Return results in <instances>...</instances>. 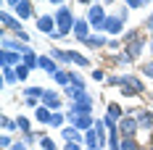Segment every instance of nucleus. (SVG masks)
Here are the masks:
<instances>
[{
	"label": "nucleus",
	"instance_id": "nucleus-1",
	"mask_svg": "<svg viewBox=\"0 0 153 150\" xmlns=\"http://www.w3.org/2000/svg\"><path fill=\"white\" fill-rule=\"evenodd\" d=\"M56 24H58V32H61L63 37H66L69 32H74L76 18L71 16V8H69L66 3H61V5H58V11H56Z\"/></svg>",
	"mask_w": 153,
	"mask_h": 150
},
{
	"label": "nucleus",
	"instance_id": "nucleus-2",
	"mask_svg": "<svg viewBox=\"0 0 153 150\" xmlns=\"http://www.w3.org/2000/svg\"><path fill=\"white\" fill-rule=\"evenodd\" d=\"M106 18H108V13L103 11V5H100V3H92L90 11H87V21H90L92 32L103 34V24H106Z\"/></svg>",
	"mask_w": 153,
	"mask_h": 150
},
{
	"label": "nucleus",
	"instance_id": "nucleus-3",
	"mask_svg": "<svg viewBox=\"0 0 153 150\" xmlns=\"http://www.w3.org/2000/svg\"><path fill=\"white\" fill-rule=\"evenodd\" d=\"M122 95H127V98H132V95H140V92H145V84H143V79L135 74H124L122 76Z\"/></svg>",
	"mask_w": 153,
	"mask_h": 150
},
{
	"label": "nucleus",
	"instance_id": "nucleus-4",
	"mask_svg": "<svg viewBox=\"0 0 153 150\" xmlns=\"http://www.w3.org/2000/svg\"><path fill=\"white\" fill-rule=\"evenodd\" d=\"M8 8H13V13L19 21H24V18H29V16H34V8H32L29 0H8L5 3Z\"/></svg>",
	"mask_w": 153,
	"mask_h": 150
},
{
	"label": "nucleus",
	"instance_id": "nucleus-5",
	"mask_svg": "<svg viewBox=\"0 0 153 150\" xmlns=\"http://www.w3.org/2000/svg\"><path fill=\"white\" fill-rule=\"evenodd\" d=\"M124 24H127V18H122L119 13H111L106 18V24H103V34H124Z\"/></svg>",
	"mask_w": 153,
	"mask_h": 150
},
{
	"label": "nucleus",
	"instance_id": "nucleus-6",
	"mask_svg": "<svg viewBox=\"0 0 153 150\" xmlns=\"http://www.w3.org/2000/svg\"><path fill=\"white\" fill-rule=\"evenodd\" d=\"M127 116H135L140 124V129H148L153 132V111H143V108H129L127 111Z\"/></svg>",
	"mask_w": 153,
	"mask_h": 150
},
{
	"label": "nucleus",
	"instance_id": "nucleus-7",
	"mask_svg": "<svg viewBox=\"0 0 153 150\" xmlns=\"http://www.w3.org/2000/svg\"><path fill=\"white\" fill-rule=\"evenodd\" d=\"M140 132V124L135 116H124L122 121H119V134L122 137H135Z\"/></svg>",
	"mask_w": 153,
	"mask_h": 150
},
{
	"label": "nucleus",
	"instance_id": "nucleus-8",
	"mask_svg": "<svg viewBox=\"0 0 153 150\" xmlns=\"http://www.w3.org/2000/svg\"><path fill=\"white\" fill-rule=\"evenodd\" d=\"M21 61H24L21 53H13V50H3L0 53V66L3 69H16V66H21Z\"/></svg>",
	"mask_w": 153,
	"mask_h": 150
},
{
	"label": "nucleus",
	"instance_id": "nucleus-9",
	"mask_svg": "<svg viewBox=\"0 0 153 150\" xmlns=\"http://www.w3.org/2000/svg\"><path fill=\"white\" fill-rule=\"evenodd\" d=\"M37 29L42 32V34H53V32H58V24H56V16H40L37 18Z\"/></svg>",
	"mask_w": 153,
	"mask_h": 150
},
{
	"label": "nucleus",
	"instance_id": "nucleus-10",
	"mask_svg": "<svg viewBox=\"0 0 153 150\" xmlns=\"http://www.w3.org/2000/svg\"><path fill=\"white\" fill-rule=\"evenodd\" d=\"M90 21H87V18H76V24H74V32H71V34H74L76 40H79V42H85V40H87V37H90Z\"/></svg>",
	"mask_w": 153,
	"mask_h": 150
},
{
	"label": "nucleus",
	"instance_id": "nucleus-11",
	"mask_svg": "<svg viewBox=\"0 0 153 150\" xmlns=\"http://www.w3.org/2000/svg\"><path fill=\"white\" fill-rule=\"evenodd\" d=\"M0 24H3V29H11L13 34H16V32H21V21H19L16 16H11L8 11L0 13Z\"/></svg>",
	"mask_w": 153,
	"mask_h": 150
},
{
	"label": "nucleus",
	"instance_id": "nucleus-12",
	"mask_svg": "<svg viewBox=\"0 0 153 150\" xmlns=\"http://www.w3.org/2000/svg\"><path fill=\"white\" fill-rule=\"evenodd\" d=\"M42 105L50 108V111H58V108H61V95H58L56 90H45V95H42Z\"/></svg>",
	"mask_w": 153,
	"mask_h": 150
},
{
	"label": "nucleus",
	"instance_id": "nucleus-13",
	"mask_svg": "<svg viewBox=\"0 0 153 150\" xmlns=\"http://www.w3.org/2000/svg\"><path fill=\"white\" fill-rule=\"evenodd\" d=\"M71 126H76V129H79V132H90L92 126H95V119H92V116H71Z\"/></svg>",
	"mask_w": 153,
	"mask_h": 150
},
{
	"label": "nucleus",
	"instance_id": "nucleus-14",
	"mask_svg": "<svg viewBox=\"0 0 153 150\" xmlns=\"http://www.w3.org/2000/svg\"><path fill=\"white\" fill-rule=\"evenodd\" d=\"M61 134H63V140H66V142H79V145L85 142V134H82L76 126H71V124H69V126H63Z\"/></svg>",
	"mask_w": 153,
	"mask_h": 150
},
{
	"label": "nucleus",
	"instance_id": "nucleus-15",
	"mask_svg": "<svg viewBox=\"0 0 153 150\" xmlns=\"http://www.w3.org/2000/svg\"><path fill=\"white\" fill-rule=\"evenodd\" d=\"M82 45H85V47H92V50H100V47H108V40H106V34H90Z\"/></svg>",
	"mask_w": 153,
	"mask_h": 150
},
{
	"label": "nucleus",
	"instance_id": "nucleus-16",
	"mask_svg": "<svg viewBox=\"0 0 153 150\" xmlns=\"http://www.w3.org/2000/svg\"><path fill=\"white\" fill-rule=\"evenodd\" d=\"M53 113H56V111H50V108H45V105H40V108L34 111V119H37V124H42V126H50Z\"/></svg>",
	"mask_w": 153,
	"mask_h": 150
},
{
	"label": "nucleus",
	"instance_id": "nucleus-17",
	"mask_svg": "<svg viewBox=\"0 0 153 150\" xmlns=\"http://www.w3.org/2000/svg\"><path fill=\"white\" fill-rule=\"evenodd\" d=\"M124 47H127L129 58H132V61H137L140 55H143V47H145V37H140V40H135V42H129V45H124Z\"/></svg>",
	"mask_w": 153,
	"mask_h": 150
},
{
	"label": "nucleus",
	"instance_id": "nucleus-18",
	"mask_svg": "<svg viewBox=\"0 0 153 150\" xmlns=\"http://www.w3.org/2000/svg\"><path fill=\"white\" fill-rule=\"evenodd\" d=\"M40 69H42V71H48L50 76L61 71V69H58V63H56V61L50 58V55H40Z\"/></svg>",
	"mask_w": 153,
	"mask_h": 150
},
{
	"label": "nucleus",
	"instance_id": "nucleus-19",
	"mask_svg": "<svg viewBox=\"0 0 153 150\" xmlns=\"http://www.w3.org/2000/svg\"><path fill=\"white\" fill-rule=\"evenodd\" d=\"M85 145H87V150H100V137H98L95 129L85 132Z\"/></svg>",
	"mask_w": 153,
	"mask_h": 150
},
{
	"label": "nucleus",
	"instance_id": "nucleus-20",
	"mask_svg": "<svg viewBox=\"0 0 153 150\" xmlns=\"http://www.w3.org/2000/svg\"><path fill=\"white\" fill-rule=\"evenodd\" d=\"M48 55L56 61V63H58V61H61V63H71V55H69L66 50H61V47H50V53H48Z\"/></svg>",
	"mask_w": 153,
	"mask_h": 150
},
{
	"label": "nucleus",
	"instance_id": "nucleus-21",
	"mask_svg": "<svg viewBox=\"0 0 153 150\" xmlns=\"http://www.w3.org/2000/svg\"><path fill=\"white\" fill-rule=\"evenodd\" d=\"M106 116H111V119H116V121H122L124 116H127V111H122V105L119 103H108V113Z\"/></svg>",
	"mask_w": 153,
	"mask_h": 150
},
{
	"label": "nucleus",
	"instance_id": "nucleus-22",
	"mask_svg": "<svg viewBox=\"0 0 153 150\" xmlns=\"http://www.w3.org/2000/svg\"><path fill=\"white\" fill-rule=\"evenodd\" d=\"M24 98H34V100H42V95H45V87H37V84H34V87H24Z\"/></svg>",
	"mask_w": 153,
	"mask_h": 150
},
{
	"label": "nucleus",
	"instance_id": "nucleus-23",
	"mask_svg": "<svg viewBox=\"0 0 153 150\" xmlns=\"http://www.w3.org/2000/svg\"><path fill=\"white\" fill-rule=\"evenodd\" d=\"M69 55H71V63L82 66V69H90V58H85L82 53H76V50H69Z\"/></svg>",
	"mask_w": 153,
	"mask_h": 150
},
{
	"label": "nucleus",
	"instance_id": "nucleus-24",
	"mask_svg": "<svg viewBox=\"0 0 153 150\" xmlns=\"http://www.w3.org/2000/svg\"><path fill=\"white\" fill-rule=\"evenodd\" d=\"M53 79H56V82H58V84H61L63 90H66V87H69V84H71V76H69V71H58V74H53Z\"/></svg>",
	"mask_w": 153,
	"mask_h": 150
},
{
	"label": "nucleus",
	"instance_id": "nucleus-25",
	"mask_svg": "<svg viewBox=\"0 0 153 150\" xmlns=\"http://www.w3.org/2000/svg\"><path fill=\"white\" fill-rule=\"evenodd\" d=\"M122 150H140V142L135 137H122Z\"/></svg>",
	"mask_w": 153,
	"mask_h": 150
},
{
	"label": "nucleus",
	"instance_id": "nucleus-26",
	"mask_svg": "<svg viewBox=\"0 0 153 150\" xmlns=\"http://www.w3.org/2000/svg\"><path fill=\"white\" fill-rule=\"evenodd\" d=\"M143 34H140V29H129V32H124L122 34V40H124V45H129V42H135V40H140Z\"/></svg>",
	"mask_w": 153,
	"mask_h": 150
},
{
	"label": "nucleus",
	"instance_id": "nucleus-27",
	"mask_svg": "<svg viewBox=\"0 0 153 150\" xmlns=\"http://www.w3.org/2000/svg\"><path fill=\"white\" fill-rule=\"evenodd\" d=\"M3 82H5V84H19V79H16V69H3Z\"/></svg>",
	"mask_w": 153,
	"mask_h": 150
},
{
	"label": "nucleus",
	"instance_id": "nucleus-28",
	"mask_svg": "<svg viewBox=\"0 0 153 150\" xmlns=\"http://www.w3.org/2000/svg\"><path fill=\"white\" fill-rule=\"evenodd\" d=\"M0 126H3V132H13V129H19L11 116H3V119H0Z\"/></svg>",
	"mask_w": 153,
	"mask_h": 150
},
{
	"label": "nucleus",
	"instance_id": "nucleus-29",
	"mask_svg": "<svg viewBox=\"0 0 153 150\" xmlns=\"http://www.w3.org/2000/svg\"><path fill=\"white\" fill-rule=\"evenodd\" d=\"M69 76H71V84H74V87L85 90V76L79 74V71H69Z\"/></svg>",
	"mask_w": 153,
	"mask_h": 150
},
{
	"label": "nucleus",
	"instance_id": "nucleus-30",
	"mask_svg": "<svg viewBox=\"0 0 153 150\" xmlns=\"http://www.w3.org/2000/svg\"><path fill=\"white\" fill-rule=\"evenodd\" d=\"M63 121H66V113L56 111V113H53V121H50V126H53V129H58V126H61V129H63Z\"/></svg>",
	"mask_w": 153,
	"mask_h": 150
},
{
	"label": "nucleus",
	"instance_id": "nucleus-31",
	"mask_svg": "<svg viewBox=\"0 0 153 150\" xmlns=\"http://www.w3.org/2000/svg\"><path fill=\"white\" fill-rule=\"evenodd\" d=\"M114 63H116V66H127V63H132V58H129V53L124 50V53H116V55H114Z\"/></svg>",
	"mask_w": 153,
	"mask_h": 150
},
{
	"label": "nucleus",
	"instance_id": "nucleus-32",
	"mask_svg": "<svg viewBox=\"0 0 153 150\" xmlns=\"http://www.w3.org/2000/svg\"><path fill=\"white\" fill-rule=\"evenodd\" d=\"M16 126H19L24 134H27V132H32V124H29V119H27V116H19V119H16Z\"/></svg>",
	"mask_w": 153,
	"mask_h": 150
},
{
	"label": "nucleus",
	"instance_id": "nucleus-33",
	"mask_svg": "<svg viewBox=\"0 0 153 150\" xmlns=\"http://www.w3.org/2000/svg\"><path fill=\"white\" fill-rule=\"evenodd\" d=\"M27 76H29V69H27L24 63H21V66H16V79H19V82H24Z\"/></svg>",
	"mask_w": 153,
	"mask_h": 150
},
{
	"label": "nucleus",
	"instance_id": "nucleus-34",
	"mask_svg": "<svg viewBox=\"0 0 153 150\" xmlns=\"http://www.w3.org/2000/svg\"><path fill=\"white\" fill-rule=\"evenodd\" d=\"M40 148L42 150H56V142H53L50 137H40Z\"/></svg>",
	"mask_w": 153,
	"mask_h": 150
},
{
	"label": "nucleus",
	"instance_id": "nucleus-35",
	"mask_svg": "<svg viewBox=\"0 0 153 150\" xmlns=\"http://www.w3.org/2000/svg\"><path fill=\"white\" fill-rule=\"evenodd\" d=\"M140 71L148 76V79H153V61H145V63L140 66Z\"/></svg>",
	"mask_w": 153,
	"mask_h": 150
},
{
	"label": "nucleus",
	"instance_id": "nucleus-36",
	"mask_svg": "<svg viewBox=\"0 0 153 150\" xmlns=\"http://www.w3.org/2000/svg\"><path fill=\"white\" fill-rule=\"evenodd\" d=\"M13 145H16V142H13V140H11L8 134H3V137H0V148H3V150H11Z\"/></svg>",
	"mask_w": 153,
	"mask_h": 150
},
{
	"label": "nucleus",
	"instance_id": "nucleus-37",
	"mask_svg": "<svg viewBox=\"0 0 153 150\" xmlns=\"http://www.w3.org/2000/svg\"><path fill=\"white\" fill-rule=\"evenodd\" d=\"M124 5H127V8H135V11H137V8H143V5H148V3H145V0H124Z\"/></svg>",
	"mask_w": 153,
	"mask_h": 150
},
{
	"label": "nucleus",
	"instance_id": "nucleus-38",
	"mask_svg": "<svg viewBox=\"0 0 153 150\" xmlns=\"http://www.w3.org/2000/svg\"><path fill=\"white\" fill-rule=\"evenodd\" d=\"M106 84H108V87H122V76H108Z\"/></svg>",
	"mask_w": 153,
	"mask_h": 150
},
{
	"label": "nucleus",
	"instance_id": "nucleus-39",
	"mask_svg": "<svg viewBox=\"0 0 153 150\" xmlns=\"http://www.w3.org/2000/svg\"><path fill=\"white\" fill-rule=\"evenodd\" d=\"M92 79H95V82H106L108 76H106V71H100V69H95V71H92Z\"/></svg>",
	"mask_w": 153,
	"mask_h": 150
},
{
	"label": "nucleus",
	"instance_id": "nucleus-40",
	"mask_svg": "<svg viewBox=\"0 0 153 150\" xmlns=\"http://www.w3.org/2000/svg\"><path fill=\"white\" fill-rule=\"evenodd\" d=\"M34 140H37V134H34V132H27V134H24V140H21V142H24V145H32V142H34Z\"/></svg>",
	"mask_w": 153,
	"mask_h": 150
},
{
	"label": "nucleus",
	"instance_id": "nucleus-41",
	"mask_svg": "<svg viewBox=\"0 0 153 150\" xmlns=\"http://www.w3.org/2000/svg\"><path fill=\"white\" fill-rule=\"evenodd\" d=\"M16 40H19V42H24V45H27V42H29V34H27V32L21 29V32H16Z\"/></svg>",
	"mask_w": 153,
	"mask_h": 150
},
{
	"label": "nucleus",
	"instance_id": "nucleus-42",
	"mask_svg": "<svg viewBox=\"0 0 153 150\" xmlns=\"http://www.w3.org/2000/svg\"><path fill=\"white\" fill-rule=\"evenodd\" d=\"M63 150H82V145H79V142H66Z\"/></svg>",
	"mask_w": 153,
	"mask_h": 150
},
{
	"label": "nucleus",
	"instance_id": "nucleus-43",
	"mask_svg": "<svg viewBox=\"0 0 153 150\" xmlns=\"http://www.w3.org/2000/svg\"><path fill=\"white\" fill-rule=\"evenodd\" d=\"M143 27H145V29H148V32L153 34V13L148 16V18H145V24H143Z\"/></svg>",
	"mask_w": 153,
	"mask_h": 150
},
{
	"label": "nucleus",
	"instance_id": "nucleus-44",
	"mask_svg": "<svg viewBox=\"0 0 153 150\" xmlns=\"http://www.w3.org/2000/svg\"><path fill=\"white\" fill-rule=\"evenodd\" d=\"M11 150H29V148H27L24 142H16V145H13V148H11Z\"/></svg>",
	"mask_w": 153,
	"mask_h": 150
},
{
	"label": "nucleus",
	"instance_id": "nucleus-45",
	"mask_svg": "<svg viewBox=\"0 0 153 150\" xmlns=\"http://www.w3.org/2000/svg\"><path fill=\"white\" fill-rule=\"evenodd\" d=\"M151 53H153V34H151Z\"/></svg>",
	"mask_w": 153,
	"mask_h": 150
},
{
	"label": "nucleus",
	"instance_id": "nucleus-46",
	"mask_svg": "<svg viewBox=\"0 0 153 150\" xmlns=\"http://www.w3.org/2000/svg\"><path fill=\"white\" fill-rule=\"evenodd\" d=\"M151 148H153V132H151Z\"/></svg>",
	"mask_w": 153,
	"mask_h": 150
},
{
	"label": "nucleus",
	"instance_id": "nucleus-47",
	"mask_svg": "<svg viewBox=\"0 0 153 150\" xmlns=\"http://www.w3.org/2000/svg\"><path fill=\"white\" fill-rule=\"evenodd\" d=\"M151 100H153V95H151Z\"/></svg>",
	"mask_w": 153,
	"mask_h": 150
},
{
	"label": "nucleus",
	"instance_id": "nucleus-48",
	"mask_svg": "<svg viewBox=\"0 0 153 150\" xmlns=\"http://www.w3.org/2000/svg\"><path fill=\"white\" fill-rule=\"evenodd\" d=\"M148 150H153V148H148Z\"/></svg>",
	"mask_w": 153,
	"mask_h": 150
}]
</instances>
